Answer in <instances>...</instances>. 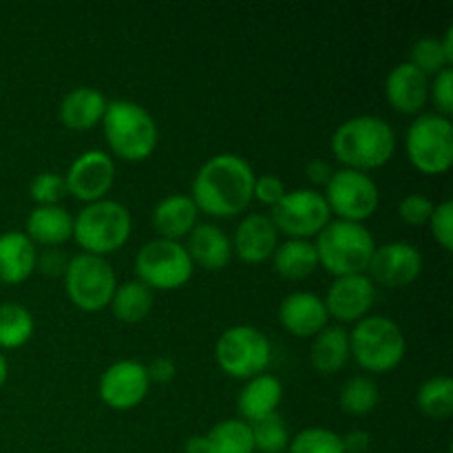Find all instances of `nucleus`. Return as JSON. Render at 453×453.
I'll return each mask as SVG.
<instances>
[{
  "instance_id": "4be33fe9",
  "label": "nucleus",
  "mask_w": 453,
  "mask_h": 453,
  "mask_svg": "<svg viewBox=\"0 0 453 453\" xmlns=\"http://www.w3.org/2000/svg\"><path fill=\"white\" fill-rule=\"evenodd\" d=\"M283 385L277 376L259 374L243 385L242 394L237 398V410L242 420L248 425L259 423L268 416L277 414V407L281 405Z\"/></svg>"
},
{
  "instance_id": "423d86ee",
  "label": "nucleus",
  "mask_w": 453,
  "mask_h": 453,
  "mask_svg": "<svg viewBox=\"0 0 453 453\" xmlns=\"http://www.w3.org/2000/svg\"><path fill=\"white\" fill-rule=\"evenodd\" d=\"M131 212L113 199L87 203L73 219V239L82 252L96 257L118 252L131 237Z\"/></svg>"
},
{
  "instance_id": "2f4dec72",
  "label": "nucleus",
  "mask_w": 453,
  "mask_h": 453,
  "mask_svg": "<svg viewBox=\"0 0 453 453\" xmlns=\"http://www.w3.org/2000/svg\"><path fill=\"white\" fill-rule=\"evenodd\" d=\"M341 410L349 416H367L379 407L380 392L379 385L370 376H352L341 388L339 394Z\"/></svg>"
},
{
  "instance_id": "f3484780",
  "label": "nucleus",
  "mask_w": 453,
  "mask_h": 453,
  "mask_svg": "<svg viewBox=\"0 0 453 453\" xmlns=\"http://www.w3.org/2000/svg\"><path fill=\"white\" fill-rule=\"evenodd\" d=\"M233 255H237L243 264L257 265L273 259L279 246V230L274 228L268 215H248L237 226L233 242Z\"/></svg>"
},
{
  "instance_id": "1a4fd4ad",
  "label": "nucleus",
  "mask_w": 453,
  "mask_h": 453,
  "mask_svg": "<svg viewBox=\"0 0 453 453\" xmlns=\"http://www.w3.org/2000/svg\"><path fill=\"white\" fill-rule=\"evenodd\" d=\"M115 288H118L115 270L104 257L82 252L66 264V296L82 312H100V310L109 308Z\"/></svg>"
},
{
  "instance_id": "a211bd4d",
  "label": "nucleus",
  "mask_w": 453,
  "mask_h": 453,
  "mask_svg": "<svg viewBox=\"0 0 453 453\" xmlns=\"http://www.w3.org/2000/svg\"><path fill=\"white\" fill-rule=\"evenodd\" d=\"M326 303L314 292H292L279 305V321L296 339H312L327 326Z\"/></svg>"
},
{
  "instance_id": "79ce46f5",
  "label": "nucleus",
  "mask_w": 453,
  "mask_h": 453,
  "mask_svg": "<svg viewBox=\"0 0 453 453\" xmlns=\"http://www.w3.org/2000/svg\"><path fill=\"white\" fill-rule=\"evenodd\" d=\"M146 372H149L150 383L166 385V383H171L173 379H175L177 367H175V363H173L168 357H159V358H155L150 365H146Z\"/></svg>"
},
{
  "instance_id": "39448f33",
  "label": "nucleus",
  "mask_w": 453,
  "mask_h": 453,
  "mask_svg": "<svg viewBox=\"0 0 453 453\" xmlns=\"http://www.w3.org/2000/svg\"><path fill=\"white\" fill-rule=\"evenodd\" d=\"M407 352L401 326L388 317H365L349 332V354L372 374L396 370Z\"/></svg>"
},
{
  "instance_id": "aec40b11",
  "label": "nucleus",
  "mask_w": 453,
  "mask_h": 453,
  "mask_svg": "<svg viewBox=\"0 0 453 453\" xmlns=\"http://www.w3.org/2000/svg\"><path fill=\"white\" fill-rule=\"evenodd\" d=\"M188 252L193 265L203 270H224L233 259V243L230 237L215 224H197L188 234Z\"/></svg>"
},
{
  "instance_id": "f704fd0d",
  "label": "nucleus",
  "mask_w": 453,
  "mask_h": 453,
  "mask_svg": "<svg viewBox=\"0 0 453 453\" xmlns=\"http://www.w3.org/2000/svg\"><path fill=\"white\" fill-rule=\"evenodd\" d=\"M407 62L414 65L418 71H423L427 78L429 75H438L442 69L451 66L449 58H447L445 49H442V42L438 38H432V35L420 38L418 42L411 47L410 60Z\"/></svg>"
},
{
  "instance_id": "37998d69",
  "label": "nucleus",
  "mask_w": 453,
  "mask_h": 453,
  "mask_svg": "<svg viewBox=\"0 0 453 453\" xmlns=\"http://www.w3.org/2000/svg\"><path fill=\"white\" fill-rule=\"evenodd\" d=\"M341 441H343L345 453H367L370 449V434L363 432V429H352L345 436H341Z\"/></svg>"
},
{
  "instance_id": "c9c22d12",
  "label": "nucleus",
  "mask_w": 453,
  "mask_h": 453,
  "mask_svg": "<svg viewBox=\"0 0 453 453\" xmlns=\"http://www.w3.org/2000/svg\"><path fill=\"white\" fill-rule=\"evenodd\" d=\"M29 195L38 206H60L62 199L66 197V181L65 175L53 171L38 173L29 184Z\"/></svg>"
},
{
  "instance_id": "4468645a",
  "label": "nucleus",
  "mask_w": 453,
  "mask_h": 453,
  "mask_svg": "<svg viewBox=\"0 0 453 453\" xmlns=\"http://www.w3.org/2000/svg\"><path fill=\"white\" fill-rule=\"evenodd\" d=\"M66 193L84 203L106 197L115 181V162L104 150H87L78 155L65 175Z\"/></svg>"
},
{
  "instance_id": "a878e982",
  "label": "nucleus",
  "mask_w": 453,
  "mask_h": 453,
  "mask_svg": "<svg viewBox=\"0 0 453 453\" xmlns=\"http://www.w3.org/2000/svg\"><path fill=\"white\" fill-rule=\"evenodd\" d=\"M349 332L341 326H326L312 341L310 363L323 376L339 374L349 361Z\"/></svg>"
},
{
  "instance_id": "5701e85b",
  "label": "nucleus",
  "mask_w": 453,
  "mask_h": 453,
  "mask_svg": "<svg viewBox=\"0 0 453 453\" xmlns=\"http://www.w3.org/2000/svg\"><path fill=\"white\" fill-rule=\"evenodd\" d=\"M38 250L34 242L20 230L0 234V281L9 286L27 281L34 274Z\"/></svg>"
},
{
  "instance_id": "9d476101",
  "label": "nucleus",
  "mask_w": 453,
  "mask_h": 453,
  "mask_svg": "<svg viewBox=\"0 0 453 453\" xmlns=\"http://www.w3.org/2000/svg\"><path fill=\"white\" fill-rule=\"evenodd\" d=\"M195 265L180 242L153 239L135 255L137 281L150 290H180L190 281Z\"/></svg>"
},
{
  "instance_id": "f03ea898",
  "label": "nucleus",
  "mask_w": 453,
  "mask_h": 453,
  "mask_svg": "<svg viewBox=\"0 0 453 453\" xmlns=\"http://www.w3.org/2000/svg\"><path fill=\"white\" fill-rule=\"evenodd\" d=\"M332 153L349 171H376L389 164L396 153V133L379 115H357L334 131Z\"/></svg>"
},
{
  "instance_id": "7ed1b4c3",
  "label": "nucleus",
  "mask_w": 453,
  "mask_h": 453,
  "mask_svg": "<svg viewBox=\"0 0 453 453\" xmlns=\"http://www.w3.org/2000/svg\"><path fill=\"white\" fill-rule=\"evenodd\" d=\"M102 128L109 149L124 162H144L157 149V122L144 106L133 100L109 102Z\"/></svg>"
},
{
  "instance_id": "49530a36",
  "label": "nucleus",
  "mask_w": 453,
  "mask_h": 453,
  "mask_svg": "<svg viewBox=\"0 0 453 453\" xmlns=\"http://www.w3.org/2000/svg\"><path fill=\"white\" fill-rule=\"evenodd\" d=\"M442 42V49H445L447 58H449V62H453V27H449L445 34V40H441Z\"/></svg>"
},
{
  "instance_id": "6ab92c4d",
  "label": "nucleus",
  "mask_w": 453,
  "mask_h": 453,
  "mask_svg": "<svg viewBox=\"0 0 453 453\" xmlns=\"http://www.w3.org/2000/svg\"><path fill=\"white\" fill-rule=\"evenodd\" d=\"M385 96L398 113L418 115L429 100V78L410 62H401L385 80Z\"/></svg>"
},
{
  "instance_id": "de8ad7c7",
  "label": "nucleus",
  "mask_w": 453,
  "mask_h": 453,
  "mask_svg": "<svg viewBox=\"0 0 453 453\" xmlns=\"http://www.w3.org/2000/svg\"><path fill=\"white\" fill-rule=\"evenodd\" d=\"M7 374H9L7 358H4V357H3V352H0V388H3L4 380H7Z\"/></svg>"
},
{
  "instance_id": "f8f14e48",
  "label": "nucleus",
  "mask_w": 453,
  "mask_h": 453,
  "mask_svg": "<svg viewBox=\"0 0 453 453\" xmlns=\"http://www.w3.org/2000/svg\"><path fill=\"white\" fill-rule=\"evenodd\" d=\"M274 228L288 234L290 239L317 237L332 221V212L327 208L326 197L319 190L296 188L288 190L277 206H273Z\"/></svg>"
},
{
  "instance_id": "c85d7f7f",
  "label": "nucleus",
  "mask_w": 453,
  "mask_h": 453,
  "mask_svg": "<svg viewBox=\"0 0 453 453\" xmlns=\"http://www.w3.org/2000/svg\"><path fill=\"white\" fill-rule=\"evenodd\" d=\"M203 438L208 453H255L252 429L242 418L221 420Z\"/></svg>"
},
{
  "instance_id": "bb28decb",
  "label": "nucleus",
  "mask_w": 453,
  "mask_h": 453,
  "mask_svg": "<svg viewBox=\"0 0 453 453\" xmlns=\"http://www.w3.org/2000/svg\"><path fill=\"white\" fill-rule=\"evenodd\" d=\"M273 265L279 277L288 279V281H303V279L312 277L314 270L319 268L317 248L305 239H288L274 250Z\"/></svg>"
},
{
  "instance_id": "58836bf2",
  "label": "nucleus",
  "mask_w": 453,
  "mask_h": 453,
  "mask_svg": "<svg viewBox=\"0 0 453 453\" xmlns=\"http://www.w3.org/2000/svg\"><path fill=\"white\" fill-rule=\"evenodd\" d=\"M429 96L432 102L436 104L438 115L449 118L453 113V69L447 66L441 73L434 75V82L429 84Z\"/></svg>"
},
{
  "instance_id": "ddd939ff",
  "label": "nucleus",
  "mask_w": 453,
  "mask_h": 453,
  "mask_svg": "<svg viewBox=\"0 0 453 453\" xmlns=\"http://www.w3.org/2000/svg\"><path fill=\"white\" fill-rule=\"evenodd\" d=\"M150 389V379L146 365L140 361H118L104 370L100 376V392L102 403L115 411L135 410L146 398Z\"/></svg>"
},
{
  "instance_id": "b1692460",
  "label": "nucleus",
  "mask_w": 453,
  "mask_h": 453,
  "mask_svg": "<svg viewBox=\"0 0 453 453\" xmlns=\"http://www.w3.org/2000/svg\"><path fill=\"white\" fill-rule=\"evenodd\" d=\"M197 206L188 195H168L155 206L153 226L157 230L159 239L168 242H180L181 237H188L190 230L197 226Z\"/></svg>"
},
{
  "instance_id": "72a5a7b5",
  "label": "nucleus",
  "mask_w": 453,
  "mask_h": 453,
  "mask_svg": "<svg viewBox=\"0 0 453 453\" xmlns=\"http://www.w3.org/2000/svg\"><path fill=\"white\" fill-rule=\"evenodd\" d=\"M288 453H345L343 441L336 432L326 427H310L303 429L290 441Z\"/></svg>"
},
{
  "instance_id": "2eb2a0df",
  "label": "nucleus",
  "mask_w": 453,
  "mask_h": 453,
  "mask_svg": "<svg viewBox=\"0 0 453 453\" xmlns=\"http://www.w3.org/2000/svg\"><path fill=\"white\" fill-rule=\"evenodd\" d=\"M367 273L372 281L385 288H407L423 273V255L407 242H389L376 246Z\"/></svg>"
},
{
  "instance_id": "20e7f679",
  "label": "nucleus",
  "mask_w": 453,
  "mask_h": 453,
  "mask_svg": "<svg viewBox=\"0 0 453 453\" xmlns=\"http://www.w3.org/2000/svg\"><path fill=\"white\" fill-rule=\"evenodd\" d=\"M314 248H317L319 265L339 279L349 274H365L376 250V242L363 224L336 219L317 234Z\"/></svg>"
},
{
  "instance_id": "dca6fc26",
  "label": "nucleus",
  "mask_w": 453,
  "mask_h": 453,
  "mask_svg": "<svg viewBox=\"0 0 453 453\" xmlns=\"http://www.w3.org/2000/svg\"><path fill=\"white\" fill-rule=\"evenodd\" d=\"M376 301V286L367 274H349L334 279L323 299L327 317L339 323H358L370 317V310Z\"/></svg>"
},
{
  "instance_id": "7c9ffc66",
  "label": "nucleus",
  "mask_w": 453,
  "mask_h": 453,
  "mask_svg": "<svg viewBox=\"0 0 453 453\" xmlns=\"http://www.w3.org/2000/svg\"><path fill=\"white\" fill-rule=\"evenodd\" d=\"M416 405L434 420L449 418L453 414V380L449 376H434L425 380L416 394Z\"/></svg>"
},
{
  "instance_id": "393cba45",
  "label": "nucleus",
  "mask_w": 453,
  "mask_h": 453,
  "mask_svg": "<svg viewBox=\"0 0 453 453\" xmlns=\"http://www.w3.org/2000/svg\"><path fill=\"white\" fill-rule=\"evenodd\" d=\"M25 234L34 246L56 248L73 237V217L62 206H35L27 217Z\"/></svg>"
},
{
  "instance_id": "c756f323",
  "label": "nucleus",
  "mask_w": 453,
  "mask_h": 453,
  "mask_svg": "<svg viewBox=\"0 0 453 453\" xmlns=\"http://www.w3.org/2000/svg\"><path fill=\"white\" fill-rule=\"evenodd\" d=\"M34 314L20 303H0V349H18L34 336Z\"/></svg>"
},
{
  "instance_id": "c03bdc74",
  "label": "nucleus",
  "mask_w": 453,
  "mask_h": 453,
  "mask_svg": "<svg viewBox=\"0 0 453 453\" xmlns=\"http://www.w3.org/2000/svg\"><path fill=\"white\" fill-rule=\"evenodd\" d=\"M332 175H334V168H332L326 159H312V162H308V166H305V177H308L312 184L326 186Z\"/></svg>"
},
{
  "instance_id": "e433bc0d",
  "label": "nucleus",
  "mask_w": 453,
  "mask_h": 453,
  "mask_svg": "<svg viewBox=\"0 0 453 453\" xmlns=\"http://www.w3.org/2000/svg\"><path fill=\"white\" fill-rule=\"evenodd\" d=\"M427 224L429 230H432V237L441 243V248L449 252L453 248V202L447 199V202L434 206Z\"/></svg>"
},
{
  "instance_id": "cd10ccee",
  "label": "nucleus",
  "mask_w": 453,
  "mask_h": 453,
  "mask_svg": "<svg viewBox=\"0 0 453 453\" xmlns=\"http://www.w3.org/2000/svg\"><path fill=\"white\" fill-rule=\"evenodd\" d=\"M155 303V292L146 288L144 283L124 281L115 288V295L111 299L109 308L113 310V317L122 323H140L150 314Z\"/></svg>"
},
{
  "instance_id": "412c9836",
  "label": "nucleus",
  "mask_w": 453,
  "mask_h": 453,
  "mask_svg": "<svg viewBox=\"0 0 453 453\" xmlns=\"http://www.w3.org/2000/svg\"><path fill=\"white\" fill-rule=\"evenodd\" d=\"M109 100L93 87H78L66 93L58 109V118L71 131H91L102 122Z\"/></svg>"
},
{
  "instance_id": "f257e3e1",
  "label": "nucleus",
  "mask_w": 453,
  "mask_h": 453,
  "mask_svg": "<svg viewBox=\"0 0 453 453\" xmlns=\"http://www.w3.org/2000/svg\"><path fill=\"white\" fill-rule=\"evenodd\" d=\"M255 177V171L242 155L219 153L199 166L190 199L197 211L215 219H230L250 206Z\"/></svg>"
},
{
  "instance_id": "0eeeda50",
  "label": "nucleus",
  "mask_w": 453,
  "mask_h": 453,
  "mask_svg": "<svg viewBox=\"0 0 453 453\" xmlns=\"http://www.w3.org/2000/svg\"><path fill=\"white\" fill-rule=\"evenodd\" d=\"M215 361L230 379L250 380L265 374L273 361V345L268 336L257 327L234 326L217 339Z\"/></svg>"
},
{
  "instance_id": "a18cd8bd",
  "label": "nucleus",
  "mask_w": 453,
  "mask_h": 453,
  "mask_svg": "<svg viewBox=\"0 0 453 453\" xmlns=\"http://www.w3.org/2000/svg\"><path fill=\"white\" fill-rule=\"evenodd\" d=\"M184 453H208L206 438H203V436H190L188 441H186Z\"/></svg>"
},
{
  "instance_id": "ea45409f",
  "label": "nucleus",
  "mask_w": 453,
  "mask_h": 453,
  "mask_svg": "<svg viewBox=\"0 0 453 453\" xmlns=\"http://www.w3.org/2000/svg\"><path fill=\"white\" fill-rule=\"evenodd\" d=\"M286 186L279 180L277 175H259L255 177V186H252V199L261 202L264 206H277L281 202V197L286 195Z\"/></svg>"
},
{
  "instance_id": "a19ab883",
  "label": "nucleus",
  "mask_w": 453,
  "mask_h": 453,
  "mask_svg": "<svg viewBox=\"0 0 453 453\" xmlns=\"http://www.w3.org/2000/svg\"><path fill=\"white\" fill-rule=\"evenodd\" d=\"M66 264H69V261L65 259L62 252L53 250V248H47L42 255H38L35 270H40V273L47 274V277H60V274H65Z\"/></svg>"
},
{
  "instance_id": "473e14b6",
  "label": "nucleus",
  "mask_w": 453,
  "mask_h": 453,
  "mask_svg": "<svg viewBox=\"0 0 453 453\" xmlns=\"http://www.w3.org/2000/svg\"><path fill=\"white\" fill-rule=\"evenodd\" d=\"M252 442H255V451L261 453H283L288 451L290 445V434H288L286 420L279 414L268 416V418L252 423Z\"/></svg>"
},
{
  "instance_id": "4c0bfd02",
  "label": "nucleus",
  "mask_w": 453,
  "mask_h": 453,
  "mask_svg": "<svg viewBox=\"0 0 453 453\" xmlns=\"http://www.w3.org/2000/svg\"><path fill=\"white\" fill-rule=\"evenodd\" d=\"M434 212V202L427 195L411 193L398 203V215L407 226H425Z\"/></svg>"
},
{
  "instance_id": "9b49d317",
  "label": "nucleus",
  "mask_w": 453,
  "mask_h": 453,
  "mask_svg": "<svg viewBox=\"0 0 453 453\" xmlns=\"http://www.w3.org/2000/svg\"><path fill=\"white\" fill-rule=\"evenodd\" d=\"M326 202L332 215L341 221L363 224L376 212L380 202V193L376 181L367 173L341 168L334 171L326 184Z\"/></svg>"
},
{
  "instance_id": "6e6552de",
  "label": "nucleus",
  "mask_w": 453,
  "mask_h": 453,
  "mask_svg": "<svg viewBox=\"0 0 453 453\" xmlns=\"http://www.w3.org/2000/svg\"><path fill=\"white\" fill-rule=\"evenodd\" d=\"M407 159L423 175H442L453 164V127L438 113L418 115L407 128Z\"/></svg>"
}]
</instances>
